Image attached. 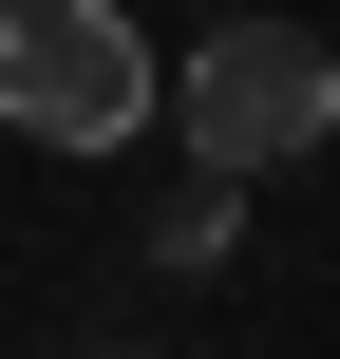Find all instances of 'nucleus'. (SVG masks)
Instances as JSON below:
<instances>
[{"label":"nucleus","instance_id":"nucleus-2","mask_svg":"<svg viewBox=\"0 0 340 359\" xmlns=\"http://www.w3.org/2000/svg\"><path fill=\"white\" fill-rule=\"evenodd\" d=\"M151 38L114 19V0H0V133H38V151H132L151 133Z\"/></svg>","mask_w":340,"mask_h":359},{"label":"nucleus","instance_id":"nucleus-3","mask_svg":"<svg viewBox=\"0 0 340 359\" xmlns=\"http://www.w3.org/2000/svg\"><path fill=\"white\" fill-rule=\"evenodd\" d=\"M227 227H246V208H227V170H189V189L151 208V265H170V284H189V265H227Z\"/></svg>","mask_w":340,"mask_h":359},{"label":"nucleus","instance_id":"nucleus-1","mask_svg":"<svg viewBox=\"0 0 340 359\" xmlns=\"http://www.w3.org/2000/svg\"><path fill=\"white\" fill-rule=\"evenodd\" d=\"M170 133H189V170H284V151H322L340 133V38L322 19H208L189 38V95H151Z\"/></svg>","mask_w":340,"mask_h":359}]
</instances>
